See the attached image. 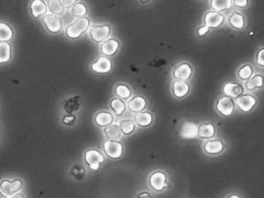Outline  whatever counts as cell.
I'll use <instances>...</instances> for the list:
<instances>
[{
  "mask_svg": "<svg viewBox=\"0 0 264 198\" xmlns=\"http://www.w3.org/2000/svg\"><path fill=\"white\" fill-rule=\"evenodd\" d=\"M215 109L219 116L223 118H230L234 115L237 111L236 100L228 96L220 95L216 99Z\"/></svg>",
  "mask_w": 264,
  "mask_h": 198,
  "instance_id": "6da1fadb",
  "label": "cell"
},
{
  "mask_svg": "<svg viewBox=\"0 0 264 198\" xmlns=\"http://www.w3.org/2000/svg\"><path fill=\"white\" fill-rule=\"evenodd\" d=\"M90 27H91V21L88 17L85 16L82 18H78L75 21H73L72 23L68 24L65 27L64 32L67 38L72 39V40H77V39H80L83 33L88 31Z\"/></svg>",
  "mask_w": 264,
  "mask_h": 198,
  "instance_id": "7a4b0ae2",
  "label": "cell"
},
{
  "mask_svg": "<svg viewBox=\"0 0 264 198\" xmlns=\"http://www.w3.org/2000/svg\"><path fill=\"white\" fill-rule=\"evenodd\" d=\"M258 98L254 93L246 92L236 100L237 110L243 115H249L258 106Z\"/></svg>",
  "mask_w": 264,
  "mask_h": 198,
  "instance_id": "3957f363",
  "label": "cell"
},
{
  "mask_svg": "<svg viewBox=\"0 0 264 198\" xmlns=\"http://www.w3.org/2000/svg\"><path fill=\"white\" fill-rule=\"evenodd\" d=\"M228 149V144L222 138H213L204 141L202 150L209 156H218L223 154Z\"/></svg>",
  "mask_w": 264,
  "mask_h": 198,
  "instance_id": "277c9868",
  "label": "cell"
},
{
  "mask_svg": "<svg viewBox=\"0 0 264 198\" xmlns=\"http://www.w3.org/2000/svg\"><path fill=\"white\" fill-rule=\"evenodd\" d=\"M111 26L106 23L92 25L88 30L91 40L98 44H102L105 40H108L111 35Z\"/></svg>",
  "mask_w": 264,
  "mask_h": 198,
  "instance_id": "5b68a950",
  "label": "cell"
},
{
  "mask_svg": "<svg viewBox=\"0 0 264 198\" xmlns=\"http://www.w3.org/2000/svg\"><path fill=\"white\" fill-rule=\"evenodd\" d=\"M227 25L237 32H243L247 27V18L240 10H232L227 16Z\"/></svg>",
  "mask_w": 264,
  "mask_h": 198,
  "instance_id": "8992f818",
  "label": "cell"
},
{
  "mask_svg": "<svg viewBox=\"0 0 264 198\" xmlns=\"http://www.w3.org/2000/svg\"><path fill=\"white\" fill-rule=\"evenodd\" d=\"M225 23H227V17L223 13L210 10L207 11L203 16V24L208 26L211 30L219 29Z\"/></svg>",
  "mask_w": 264,
  "mask_h": 198,
  "instance_id": "52a82bcc",
  "label": "cell"
},
{
  "mask_svg": "<svg viewBox=\"0 0 264 198\" xmlns=\"http://www.w3.org/2000/svg\"><path fill=\"white\" fill-rule=\"evenodd\" d=\"M221 92L222 95L228 96L237 100L247 91L245 89L244 83L240 80H226L222 84Z\"/></svg>",
  "mask_w": 264,
  "mask_h": 198,
  "instance_id": "ba28073f",
  "label": "cell"
},
{
  "mask_svg": "<svg viewBox=\"0 0 264 198\" xmlns=\"http://www.w3.org/2000/svg\"><path fill=\"white\" fill-rule=\"evenodd\" d=\"M103 149L106 156L113 160H118L123 156L124 145L118 140H106L103 144Z\"/></svg>",
  "mask_w": 264,
  "mask_h": 198,
  "instance_id": "9c48e42d",
  "label": "cell"
},
{
  "mask_svg": "<svg viewBox=\"0 0 264 198\" xmlns=\"http://www.w3.org/2000/svg\"><path fill=\"white\" fill-rule=\"evenodd\" d=\"M84 161L91 169L97 171L105 162V157L102 151L97 149H90L84 152Z\"/></svg>",
  "mask_w": 264,
  "mask_h": 198,
  "instance_id": "30bf717a",
  "label": "cell"
},
{
  "mask_svg": "<svg viewBox=\"0 0 264 198\" xmlns=\"http://www.w3.org/2000/svg\"><path fill=\"white\" fill-rule=\"evenodd\" d=\"M22 188H23V181L19 178L12 179V180L3 179L0 185V191L1 193L7 195L8 197H11L17 193Z\"/></svg>",
  "mask_w": 264,
  "mask_h": 198,
  "instance_id": "8fae6325",
  "label": "cell"
},
{
  "mask_svg": "<svg viewBox=\"0 0 264 198\" xmlns=\"http://www.w3.org/2000/svg\"><path fill=\"white\" fill-rule=\"evenodd\" d=\"M41 21L46 30L51 34H57L63 30V20L54 14H47L42 16Z\"/></svg>",
  "mask_w": 264,
  "mask_h": 198,
  "instance_id": "7c38bea8",
  "label": "cell"
},
{
  "mask_svg": "<svg viewBox=\"0 0 264 198\" xmlns=\"http://www.w3.org/2000/svg\"><path fill=\"white\" fill-rule=\"evenodd\" d=\"M150 186L155 191H162L168 187V176L161 171L152 173L150 176Z\"/></svg>",
  "mask_w": 264,
  "mask_h": 198,
  "instance_id": "4fadbf2b",
  "label": "cell"
},
{
  "mask_svg": "<svg viewBox=\"0 0 264 198\" xmlns=\"http://www.w3.org/2000/svg\"><path fill=\"white\" fill-rule=\"evenodd\" d=\"M112 62L105 55H101L91 64V70L97 74H107L112 69Z\"/></svg>",
  "mask_w": 264,
  "mask_h": 198,
  "instance_id": "5bb4252c",
  "label": "cell"
},
{
  "mask_svg": "<svg viewBox=\"0 0 264 198\" xmlns=\"http://www.w3.org/2000/svg\"><path fill=\"white\" fill-rule=\"evenodd\" d=\"M192 74H193V69L192 65L187 62H184L176 66L172 72V77L175 80L188 81L192 78Z\"/></svg>",
  "mask_w": 264,
  "mask_h": 198,
  "instance_id": "9a60e30c",
  "label": "cell"
},
{
  "mask_svg": "<svg viewBox=\"0 0 264 198\" xmlns=\"http://www.w3.org/2000/svg\"><path fill=\"white\" fill-rule=\"evenodd\" d=\"M246 91L249 93H256L264 89V74L261 72H256V74L244 83Z\"/></svg>",
  "mask_w": 264,
  "mask_h": 198,
  "instance_id": "2e32d148",
  "label": "cell"
},
{
  "mask_svg": "<svg viewBox=\"0 0 264 198\" xmlns=\"http://www.w3.org/2000/svg\"><path fill=\"white\" fill-rule=\"evenodd\" d=\"M256 73V66L254 64H250V63H244L238 67L237 72H236V76H237L238 80L245 83Z\"/></svg>",
  "mask_w": 264,
  "mask_h": 198,
  "instance_id": "e0dca14e",
  "label": "cell"
},
{
  "mask_svg": "<svg viewBox=\"0 0 264 198\" xmlns=\"http://www.w3.org/2000/svg\"><path fill=\"white\" fill-rule=\"evenodd\" d=\"M179 135L185 140H192L198 137V125L193 122H185L179 130Z\"/></svg>",
  "mask_w": 264,
  "mask_h": 198,
  "instance_id": "ac0fdd59",
  "label": "cell"
},
{
  "mask_svg": "<svg viewBox=\"0 0 264 198\" xmlns=\"http://www.w3.org/2000/svg\"><path fill=\"white\" fill-rule=\"evenodd\" d=\"M120 47V41L117 39H108L101 44L100 53L105 56H112L118 53Z\"/></svg>",
  "mask_w": 264,
  "mask_h": 198,
  "instance_id": "d6986e66",
  "label": "cell"
},
{
  "mask_svg": "<svg viewBox=\"0 0 264 198\" xmlns=\"http://www.w3.org/2000/svg\"><path fill=\"white\" fill-rule=\"evenodd\" d=\"M217 133V128L213 122H203L198 125V137L206 141L215 138Z\"/></svg>",
  "mask_w": 264,
  "mask_h": 198,
  "instance_id": "ffe728a7",
  "label": "cell"
},
{
  "mask_svg": "<svg viewBox=\"0 0 264 198\" xmlns=\"http://www.w3.org/2000/svg\"><path fill=\"white\" fill-rule=\"evenodd\" d=\"M172 95L176 99H184L185 97L190 94L191 86L188 81L185 80H174L171 87Z\"/></svg>",
  "mask_w": 264,
  "mask_h": 198,
  "instance_id": "44dd1931",
  "label": "cell"
},
{
  "mask_svg": "<svg viewBox=\"0 0 264 198\" xmlns=\"http://www.w3.org/2000/svg\"><path fill=\"white\" fill-rule=\"evenodd\" d=\"M48 10L46 0H32L30 3V11L34 18H40L47 15Z\"/></svg>",
  "mask_w": 264,
  "mask_h": 198,
  "instance_id": "7402d4cb",
  "label": "cell"
},
{
  "mask_svg": "<svg viewBox=\"0 0 264 198\" xmlns=\"http://www.w3.org/2000/svg\"><path fill=\"white\" fill-rule=\"evenodd\" d=\"M127 105L130 112L136 114L144 110L146 107V101L142 96H134L128 100Z\"/></svg>",
  "mask_w": 264,
  "mask_h": 198,
  "instance_id": "603a6c76",
  "label": "cell"
},
{
  "mask_svg": "<svg viewBox=\"0 0 264 198\" xmlns=\"http://www.w3.org/2000/svg\"><path fill=\"white\" fill-rule=\"evenodd\" d=\"M113 121H114V116L109 111H100L97 113L94 118V122L97 127H108L112 125Z\"/></svg>",
  "mask_w": 264,
  "mask_h": 198,
  "instance_id": "cb8c5ba5",
  "label": "cell"
},
{
  "mask_svg": "<svg viewBox=\"0 0 264 198\" xmlns=\"http://www.w3.org/2000/svg\"><path fill=\"white\" fill-rule=\"evenodd\" d=\"M210 7L212 10L223 13L232 11L233 8L232 0H210Z\"/></svg>",
  "mask_w": 264,
  "mask_h": 198,
  "instance_id": "d4e9b609",
  "label": "cell"
},
{
  "mask_svg": "<svg viewBox=\"0 0 264 198\" xmlns=\"http://www.w3.org/2000/svg\"><path fill=\"white\" fill-rule=\"evenodd\" d=\"M134 121L136 123L137 126L141 127H148L152 126L153 122V116L151 112L148 111H142L136 113L134 115Z\"/></svg>",
  "mask_w": 264,
  "mask_h": 198,
  "instance_id": "484cf974",
  "label": "cell"
},
{
  "mask_svg": "<svg viewBox=\"0 0 264 198\" xmlns=\"http://www.w3.org/2000/svg\"><path fill=\"white\" fill-rule=\"evenodd\" d=\"M110 108L116 116H122L128 108V105L120 98H112L110 101Z\"/></svg>",
  "mask_w": 264,
  "mask_h": 198,
  "instance_id": "4316f807",
  "label": "cell"
},
{
  "mask_svg": "<svg viewBox=\"0 0 264 198\" xmlns=\"http://www.w3.org/2000/svg\"><path fill=\"white\" fill-rule=\"evenodd\" d=\"M104 133L108 140H118L122 137L120 125L112 124L108 127H104Z\"/></svg>",
  "mask_w": 264,
  "mask_h": 198,
  "instance_id": "83f0119b",
  "label": "cell"
},
{
  "mask_svg": "<svg viewBox=\"0 0 264 198\" xmlns=\"http://www.w3.org/2000/svg\"><path fill=\"white\" fill-rule=\"evenodd\" d=\"M14 30L13 28L5 22L0 23V41L1 42H9L14 38Z\"/></svg>",
  "mask_w": 264,
  "mask_h": 198,
  "instance_id": "f1b7e54d",
  "label": "cell"
},
{
  "mask_svg": "<svg viewBox=\"0 0 264 198\" xmlns=\"http://www.w3.org/2000/svg\"><path fill=\"white\" fill-rule=\"evenodd\" d=\"M46 3L51 14H54L56 16H62L64 14L65 6L63 0H46Z\"/></svg>",
  "mask_w": 264,
  "mask_h": 198,
  "instance_id": "f546056e",
  "label": "cell"
},
{
  "mask_svg": "<svg viewBox=\"0 0 264 198\" xmlns=\"http://www.w3.org/2000/svg\"><path fill=\"white\" fill-rule=\"evenodd\" d=\"M12 59V45L9 42L0 43V63L7 64Z\"/></svg>",
  "mask_w": 264,
  "mask_h": 198,
  "instance_id": "4dcf8cb0",
  "label": "cell"
},
{
  "mask_svg": "<svg viewBox=\"0 0 264 198\" xmlns=\"http://www.w3.org/2000/svg\"><path fill=\"white\" fill-rule=\"evenodd\" d=\"M119 125H120L122 133H123V135H126V136L133 134L136 130L137 125L134 120H122Z\"/></svg>",
  "mask_w": 264,
  "mask_h": 198,
  "instance_id": "1f68e13d",
  "label": "cell"
},
{
  "mask_svg": "<svg viewBox=\"0 0 264 198\" xmlns=\"http://www.w3.org/2000/svg\"><path fill=\"white\" fill-rule=\"evenodd\" d=\"M114 92L118 98L122 100H129L132 95V91L128 86L125 83H118L114 88Z\"/></svg>",
  "mask_w": 264,
  "mask_h": 198,
  "instance_id": "d6a6232c",
  "label": "cell"
},
{
  "mask_svg": "<svg viewBox=\"0 0 264 198\" xmlns=\"http://www.w3.org/2000/svg\"><path fill=\"white\" fill-rule=\"evenodd\" d=\"M88 13V8L85 3L83 2H78L77 4H75L71 8V15L73 17H75L76 19L78 18H82L85 17Z\"/></svg>",
  "mask_w": 264,
  "mask_h": 198,
  "instance_id": "836d02e7",
  "label": "cell"
},
{
  "mask_svg": "<svg viewBox=\"0 0 264 198\" xmlns=\"http://www.w3.org/2000/svg\"><path fill=\"white\" fill-rule=\"evenodd\" d=\"M64 110L68 114H71L73 112L78 110L80 107V100L79 97H73L64 102Z\"/></svg>",
  "mask_w": 264,
  "mask_h": 198,
  "instance_id": "e575fe53",
  "label": "cell"
},
{
  "mask_svg": "<svg viewBox=\"0 0 264 198\" xmlns=\"http://www.w3.org/2000/svg\"><path fill=\"white\" fill-rule=\"evenodd\" d=\"M254 63L256 67L264 69V45L259 46L256 50L255 56H254Z\"/></svg>",
  "mask_w": 264,
  "mask_h": 198,
  "instance_id": "d590c367",
  "label": "cell"
},
{
  "mask_svg": "<svg viewBox=\"0 0 264 198\" xmlns=\"http://www.w3.org/2000/svg\"><path fill=\"white\" fill-rule=\"evenodd\" d=\"M233 8L237 10H244L250 6V0H232Z\"/></svg>",
  "mask_w": 264,
  "mask_h": 198,
  "instance_id": "8d00e7d4",
  "label": "cell"
},
{
  "mask_svg": "<svg viewBox=\"0 0 264 198\" xmlns=\"http://www.w3.org/2000/svg\"><path fill=\"white\" fill-rule=\"evenodd\" d=\"M210 32H211V29L209 28L208 26H206L204 24L196 29V35H197L198 38H204Z\"/></svg>",
  "mask_w": 264,
  "mask_h": 198,
  "instance_id": "74e56055",
  "label": "cell"
},
{
  "mask_svg": "<svg viewBox=\"0 0 264 198\" xmlns=\"http://www.w3.org/2000/svg\"><path fill=\"white\" fill-rule=\"evenodd\" d=\"M76 121V116L72 115V114H69V115H65L63 117V123L64 125L68 126V125H72L75 123Z\"/></svg>",
  "mask_w": 264,
  "mask_h": 198,
  "instance_id": "f35d334b",
  "label": "cell"
},
{
  "mask_svg": "<svg viewBox=\"0 0 264 198\" xmlns=\"http://www.w3.org/2000/svg\"><path fill=\"white\" fill-rule=\"evenodd\" d=\"M224 198H244V196L240 191H231Z\"/></svg>",
  "mask_w": 264,
  "mask_h": 198,
  "instance_id": "ab89813d",
  "label": "cell"
},
{
  "mask_svg": "<svg viewBox=\"0 0 264 198\" xmlns=\"http://www.w3.org/2000/svg\"><path fill=\"white\" fill-rule=\"evenodd\" d=\"M65 8H73L75 4L78 3V0H63Z\"/></svg>",
  "mask_w": 264,
  "mask_h": 198,
  "instance_id": "60d3db41",
  "label": "cell"
},
{
  "mask_svg": "<svg viewBox=\"0 0 264 198\" xmlns=\"http://www.w3.org/2000/svg\"><path fill=\"white\" fill-rule=\"evenodd\" d=\"M137 198H152V196L150 194V193H149V192H145V191H144V192L139 193Z\"/></svg>",
  "mask_w": 264,
  "mask_h": 198,
  "instance_id": "b9f144b4",
  "label": "cell"
},
{
  "mask_svg": "<svg viewBox=\"0 0 264 198\" xmlns=\"http://www.w3.org/2000/svg\"><path fill=\"white\" fill-rule=\"evenodd\" d=\"M10 198H25L24 194L23 193H20V192H17L15 195L11 196Z\"/></svg>",
  "mask_w": 264,
  "mask_h": 198,
  "instance_id": "7bdbcfd3",
  "label": "cell"
},
{
  "mask_svg": "<svg viewBox=\"0 0 264 198\" xmlns=\"http://www.w3.org/2000/svg\"><path fill=\"white\" fill-rule=\"evenodd\" d=\"M1 198H10L7 196V195H5V194H3V193H1Z\"/></svg>",
  "mask_w": 264,
  "mask_h": 198,
  "instance_id": "ee69618b",
  "label": "cell"
},
{
  "mask_svg": "<svg viewBox=\"0 0 264 198\" xmlns=\"http://www.w3.org/2000/svg\"><path fill=\"white\" fill-rule=\"evenodd\" d=\"M141 1H142V2H143V3H146V2H149V1H150V0H141Z\"/></svg>",
  "mask_w": 264,
  "mask_h": 198,
  "instance_id": "f6af8a7d",
  "label": "cell"
}]
</instances>
